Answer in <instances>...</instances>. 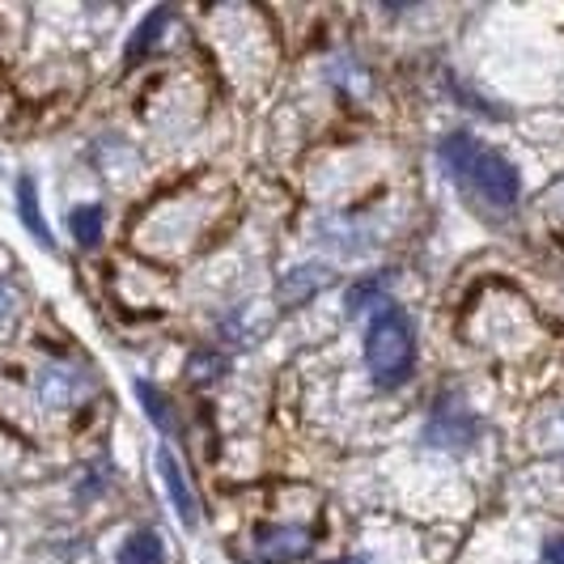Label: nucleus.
Segmentation results:
<instances>
[{
	"label": "nucleus",
	"mask_w": 564,
	"mask_h": 564,
	"mask_svg": "<svg viewBox=\"0 0 564 564\" xmlns=\"http://www.w3.org/2000/svg\"><path fill=\"white\" fill-rule=\"evenodd\" d=\"M158 471H162V484H166L170 501H174V513L183 518V527H196L199 501H196V492H192V484H187V476H183V467H178V458H174L166 446L158 451Z\"/></svg>",
	"instance_id": "39448f33"
},
{
	"label": "nucleus",
	"mask_w": 564,
	"mask_h": 564,
	"mask_svg": "<svg viewBox=\"0 0 564 564\" xmlns=\"http://www.w3.org/2000/svg\"><path fill=\"white\" fill-rule=\"evenodd\" d=\"M137 395L144 403V416L158 424L162 433H174V416H170V399L153 387V382H137Z\"/></svg>",
	"instance_id": "9d476101"
},
{
	"label": "nucleus",
	"mask_w": 564,
	"mask_h": 564,
	"mask_svg": "<svg viewBox=\"0 0 564 564\" xmlns=\"http://www.w3.org/2000/svg\"><path fill=\"white\" fill-rule=\"evenodd\" d=\"M344 306L348 314H361V311H382V306H391V297H387V276H369V281L352 284L348 289V297H344Z\"/></svg>",
	"instance_id": "6e6552de"
},
{
	"label": "nucleus",
	"mask_w": 564,
	"mask_h": 564,
	"mask_svg": "<svg viewBox=\"0 0 564 564\" xmlns=\"http://www.w3.org/2000/svg\"><path fill=\"white\" fill-rule=\"evenodd\" d=\"M18 213H22V221H26V229L47 247L52 242V229H47V221H43V213H39V196H34V178H22L18 183Z\"/></svg>",
	"instance_id": "1a4fd4ad"
},
{
	"label": "nucleus",
	"mask_w": 564,
	"mask_h": 564,
	"mask_svg": "<svg viewBox=\"0 0 564 564\" xmlns=\"http://www.w3.org/2000/svg\"><path fill=\"white\" fill-rule=\"evenodd\" d=\"M34 391L47 408H73V403H82L94 391V378L82 366H47L39 373Z\"/></svg>",
	"instance_id": "7ed1b4c3"
},
{
	"label": "nucleus",
	"mask_w": 564,
	"mask_h": 564,
	"mask_svg": "<svg viewBox=\"0 0 564 564\" xmlns=\"http://www.w3.org/2000/svg\"><path fill=\"white\" fill-rule=\"evenodd\" d=\"M561 437H564V416H561ZM561 451H564V442H561Z\"/></svg>",
	"instance_id": "2eb2a0df"
},
{
	"label": "nucleus",
	"mask_w": 564,
	"mask_h": 564,
	"mask_svg": "<svg viewBox=\"0 0 564 564\" xmlns=\"http://www.w3.org/2000/svg\"><path fill=\"white\" fill-rule=\"evenodd\" d=\"M437 158L458 192H467L492 213H513V204L522 196V178H518L513 162L501 158L497 149L480 144L476 137H446L437 144Z\"/></svg>",
	"instance_id": "f257e3e1"
},
{
	"label": "nucleus",
	"mask_w": 564,
	"mask_h": 564,
	"mask_svg": "<svg viewBox=\"0 0 564 564\" xmlns=\"http://www.w3.org/2000/svg\"><path fill=\"white\" fill-rule=\"evenodd\" d=\"M166 18H170V9H158V13H149V18H144L141 30H137V39L128 43V59H141L144 56V47H149V43H153V39L162 34Z\"/></svg>",
	"instance_id": "f8f14e48"
},
{
	"label": "nucleus",
	"mask_w": 564,
	"mask_h": 564,
	"mask_svg": "<svg viewBox=\"0 0 564 564\" xmlns=\"http://www.w3.org/2000/svg\"><path fill=\"white\" fill-rule=\"evenodd\" d=\"M119 564H162L166 561V547H162V535L158 531H137L132 539H123L119 547Z\"/></svg>",
	"instance_id": "423d86ee"
},
{
	"label": "nucleus",
	"mask_w": 564,
	"mask_h": 564,
	"mask_svg": "<svg viewBox=\"0 0 564 564\" xmlns=\"http://www.w3.org/2000/svg\"><path fill=\"white\" fill-rule=\"evenodd\" d=\"M547 564H564V539H552V543H547Z\"/></svg>",
	"instance_id": "ddd939ff"
},
{
	"label": "nucleus",
	"mask_w": 564,
	"mask_h": 564,
	"mask_svg": "<svg viewBox=\"0 0 564 564\" xmlns=\"http://www.w3.org/2000/svg\"><path fill=\"white\" fill-rule=\"evenodd\" d=\"M311 547V531H302V527H259L254 531V556L263 564L302 561Z\"/></svg>",
	"instance_id": "20e7f679"
},
{
	"label": "nucleus",
	"mask_w": 564,
	"mask_h": 564,
	"mask_svg": "<svg viewBox=\"0 0 564 564\" xmlns=\"http://www.w3.org/2000/svg\"><path fill=\"white\" fill-rule=\"evenodd\" d=\"M102 226H107L102 204H82V208L68 217V229H73V238H77L82 247H98V242H102Z\"/></svg>",
	"instance_id": "0eeeda50"
},
{
	"label": "nucleus",
	"mask_w": 564,
	"mask_h": 564,
	"mask_svg": "<svg viewBox=\"0 0 564 564\" xmlns=\"http://www.w3.org/2000/svg\"><path fill=\"white\" fill-rule=\"evenodd\" d=\"M323 281H332V272H323V268H297V272L281 284V293H284V297L293 293V302H302V297H311Z\"/></svg>",
	"instance_id": "9b49d317"
},
{
	"label": "nucleus",
	"mask_w": 564,
	"mask_h": 564,
	"mask_svg": "<svg viewBox=\"0 0 564 564\" xmlns=\"http://www.w3.org/2000/svg\"><path fill=\"white\" fill-rule=\"evenodd\" d=\"M366 366L378 387H403L416 366V339H412V323L399 311L395 302L373 314L366 332Z\"/></svg>",
	"instance_id": "f03ea898"
},
{
	"label": "nucleus",
	"mask_w": 564,
	"mask_h": 564,
	"mask_svg": "<svg viewBox=\"0 0 564 564\" xmlns=\"http://www.w3.org/2000/svg\"><path fill=\"white\" fill-rule=\"evenodd\" d=\"M9 311H13V293H9L4 284H0V318H4Z\"/></svg>",
	"instance_id": "4468645a"
}]
</instances>
